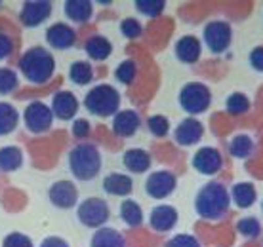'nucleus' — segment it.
<instances>
[{"instance_id":"nucleus-37","label":"nucleus","mask_w":263,"mask_h":247,"mask_svg":"<svg viewBox=\"0 0 263 247\" xmlns=\"http://www.w3.org/2000/svg\"><path fill=\"white\" fill-rule=\"evenodd\" d=\"M2 247H33V241L29 236L21 234V232H12L4 238Z\"/></svg>"},{"instance_id":"nucleus-1","label":"nucleus","mask_w":263,"mask_h":247,"mask_svg":"<svg viewBox=\"0 0 263 247\" xmlns=\"http://www.w3.org/2000/svg\"><path fill=\"white\" fill-rule=\"evenodd\" d=\"M229 190L225 189L221 182L216 181L204 184L195 198V209H197L198 217L206 219V221H219L229 211Z\"/></svg>"},{"instance_id":"nucleus-6","label":"nucleus","mask_w":263,"mask_h":247,"mask_svg":"<svg viewBox=\"0 0 263 247\" xmlns=\"http://www.w3.org/2000/svg\"><path fill=\"white\" fill-rule=\"evenodd\" d=\"M79 221L88 228H103L109 217H111V209L109 203L101 198H86L84 202L79 205Z\"/></svg>"},{"instance_id":"nucleus-24","label":"nucleus","mask_w":263,"mask_h":247,"mask_svg":"<svg viewBox=\"0 0 263 247\" xmlns=\"http://www.w3.org/2000/svg\"><path fill=\"white\" fill-rule=\"evenodd\" d=\"M124 236L115 228H98L92 238V247H124Z\"/></svg>"},{"instance_id":"nucleus-20","label":"nucleus","mask_w":263,"mask_h":247,"mask_svg":"<svg viewBox=\"0 0 263 247\" xmlns=\"http://www.w3.org/2000/svg\"><path fill=\"white\" fill-rule=\"evenodd\" d=\"M103 190L111 196H128L134 190V182L128 175L111 173L103 179Z\"/></svg>"},{"instance_id":"nucleus-39","label":"nucleus","mask_w":263,"mask_h":247,"mask_svg":"<svg viewBox=\"0 0 263 247\" xmlns=\"http://www.w3.org/2000/svg\"><path fill=\"white\" fill-rule=\"evenodd\" d=\"M72 135L77 139H84V137L90 135V122L80 118V120H74L72 122Z\"/></svg>"},{"instance_id":"nucleus-31","label":"nucleus","mask_w":263,"mask_h":247,"mask_svg":"<svg viewBox=\"0 0 263 247\" xmlns=\"http://www.w3.org/2000/svg\"><path fill=\"white\" fill-rule=\"evenodd\" d=\"M237 230L238 234L244 236V238H257L261 234V222L257 221L256 217H244L237 222Z\"/></svg>"},{"instance_id":"nucleus-18","label":"nucleus","mask_w":263,"mask_h":247,"mask_svg":"<svg viewBox=\"0 0 263 247\" xmlns=\"http://www.w3.org/2000/svg\"><path fill=\"white\" fill-rule=\"evenodd\" d=\"M141 126V118L136 111H119L112 118V131L119 137H132Z\"/></svg>"},{"instance_id":"nucleus-22","label":"nucleus","mask_w":263,"mask_h":247,"mask_svg":"<svg viewBox=\"0 0 263 247\" xmlns=\"http://www.w3.org/2000/svg\"><path fill=\"white\" fill-rule=\"evenodd\" d=\"M84 52L88 53V57H92L93 61H105V59L112 53V44L105 38V36L96 34V36L86 40Z\"/></svg>"},{"instance_id":"nucleus-27","label":"nucleus","mask_w":263,"mask_h":247,"mask_svg":"<svg viewBox=\"0 0 263 247\" xmlns=\"http://www.w3.org/2000/svg\"><path fill=\"white\" fill-rule=\"evenodd\" d=\"M20 123V114L10 103H0V135L12 133Z\"/></svg>"},{"instance_id":"nucleus-43","label":"nucleus","mask_w":263,"mask_h":247,"mask_svg":"<svg viewBox=\"0 0 263 247\" xmlns=\"http://www.w3.org/2000/svg\"><path fill=\"white\" fill-rule=\"evenodd\" d=\"M261 209H263V205H261Z\"/></svg>"},{"instance_id":"nucleus-30","label":"nucleus","mask_w":263,"mask_h":247,"mask_svg":"<svg viewBox=\"0 0 263 247\" xmlns=\"http://www.w3.org/2000/svg\"><path fill=\"white\" fill-rule=\"evenodd\" d=\"M225 107H227V112L235 114V116H240V114L250 111V99L246 97L244 93H240V91H235L227 97Z\"/></svg>"},{"instance_id":"nucleus-40","label":"nucleus","mask_w":263,"mask_h":247,"mask_svg":"<svg viewBox=\"0 0 263 247\" xmlns=\"http://www.w3.org/2000/svg\"><path fill=\"white\" fill-rule=\"evenodd\" d=\"M248 61H250V65L254 71L263 72V46H257V48L252 50Z\"/></svg>"},{"instance_id":"nucleus-10","label":"nucleus","mask_w":263,"mask_h":247,"mask_svg":"<svg viewBox=\"0 0 263 247\" xmlns=\"http://www.w3.org/2000/svg\"><path fill=\"white\" fill-rule=\"evenodd\" d=\"M193 168L202 175H216L219 169L223 168V158L221 152L214 147H202L195 152L193 156Z\"/></svg>"},{"instance_id":"nucleus-19","label":"nucleus","mask_w":263,"mask_h":247,"mask_svg":"<svg viewBox=\"0 0 263 247\" xmlns=\"http://www.w3.org/2000/svg\"><path fill=\"white\" fill-rule=\"evenodd\" d=\"M122 162H124V168L132 173H145L151 168V154L143 149H130L124 152Z\"/></svg>"},{"instance_id":"nucleus-41","label":"nucleus","mask_w":263,"mask_h":247,"mask_svg":"<svg viewBox=\"0 0 263 247\" xmlns=\"http://www.w3.org/2000/svg\"><path fill=\"white\" fill-rule=\"evenodd\" d=\"M12 50H13L12 38H10L8 34L0 33V61H2V59H6V57H10Z\"/></svg>"},{"instance_id":"nucleus-32","label":"nucleus","mask_w":263,"mask_h":247,"mask_svg":"<svg viewBox=\"0 0 263 247\" xmlns=\"http://www.w3.org/2000/svg\"><path fill=\"white\" fill-rule=\"evenodd\" d=\"M136 74H138V67H136V63H134L132 59L122 61V63L117 67V71H115L117 80L122 82V84H126V86H130L132 82L136 80Z\"/></svg>"},{"instance_id":"nucleus-8","label":"nucleus","mask_w":263,"mask_h":247,"mask_svg":"<svg viewBox=\"0 0 263 247\" xmlns=\"http://www.w3.org/2000/svg\"><path fill=\"white\" fill-rule=\"evenodd\" d=\"M23 118H25L27 130L33 131V133H44L52 128L53 122L52 109L42 101H33V103L27 105Z\"/></svg>"},{"instance_id":"nucleus-28","label":"nucleus","mask_w":263,"mask_h":247,"mask_svg":"<svg viewBox=\"0 0 263 247\" xmlns=\"http://www.w3.org/2000/svg\"><path fill=\"white\" fill-rule=\"evenodd\" d=\"M120 219L132 228L139 227L143 222V211L139 208V203L134 200H124L120 203Z\"/></svg>"},{"instance_id":"nucleus-16","label":"nucleus","mask_w":263,"mask_h":247,"mask_svg":"<svg viewBox=\"0 0 263 247\" xmlns=\"http://www.w3.org/2000/svg\"><path fill=\"white\" fill-rule=\"evenodd\" d=\"M174 52H176V57H178L181 63L193 65V63H197L198 59H200L202 44H200V40H198L197 36L187 34V36H181V38L176 42Z\"/></svg>"},{"instance_id":"nucleus-2","label":"nucleus","mask_w":263,"mask_h":247,"mask_svg":"<svg viewBox=\"0 0 263 247\" xmlns=\"http://www.w3.org/2000/svg\"><path fill=\"white\" fill-rule=\"evenodd\" d=\"M20 71L23 72L29 82L33 84H44L52 78L53 71H55V59L46 48H29L20 59Z\"/></svg>"},{"instance_id":"nucleus-14","label":"nucleus","mask_w":263,"mask_h":247,"mask_svg":"<svg viewBox=\"0 0 263 247\" xmlns=\"http://www.w3.org/2000/svg\"><path fill=\"white\" fill-rule=\"evenodd\" d=\"M46 40L53 50H69L77 42V33L67 23H53L46 31Z\"/></svg>"},{"instance_id":"nucleus-13","label":"nucleus","mask_w":263,"mask_h":247,"mask_svg":"<svg viewBox=\"0 0 263 247\" xmlns=\"http://www.w3.org/2000/svg\"><path fill=\"white\" fill-rule=\"evenodd\" d=\"M204 135V126L198 122L197 118H185L183 122H179V126L174 131L176 143L181 147H191L197 145Z\"/></svg>"},{"instance_id":"nucleus-23","label":"nucleus","mask_w":263,"mask_h":247,"mask_svg":"<svg viewBox=\"0 0 263 247\" xmlns=\"http://www.w3.org/2000/svg\"><path fill=\"white\" fill-rule=\"evenodd\" d=\"M65 15L74 23H86L92 17L93 6L88 0H67L65 2Z\"/></svg>"},{"instance_id":"nucleus-42","label":"nucleus","mask_w":263,"mask_h":247,"mask_svg":"<svg viewBox=\"0 0 263 247\" xmlns=\"http://www.w3.org/2000/svg\"><path fill=\"white\" fill-rule=\"evenodd\" d=\"M40 247H69V243H67L63 238H55V236H52V238H46V240L42 241Z\"/></svg>"},{"instance_id":"nucleus-35","label":"nucleus","mask_w":263,"mask_h":247,"mask_svg":"<svg viewBox=\"0 0 263 247\" xmlns=\"http://www.w3.org/2000/svg\"><path fill=\"white\" fill-rule=\"evenodd\" d=\"M147 128H149V131L155 137H166L168 131H170V122L162 114H155V116H151L147 120Z\"/></svg>"},{"instance_id":"nucleus-15","label":"nucleus","mask_w":263,"mask_h":247,"mask_svg":"<svg viewBox=\"0 0 263 247\" xmlns=\"http://www.w3.org/2000/svg\"><path fill=\"white\" fill-rule=\"evenodd\" d=\"M77 112H79V101L71 91L61 90L58 93H53L52 114H55L60 120H72Z\"/></svg>"},{"instance_id":"nucleus-26","label":"nucleus","mask_w":263,"mask_h":247,"mask_svg":"<svg viewBox=\"0 0 263 247\" xmlns=\"http://www.w3.org/2000/svg\"><path fill=\"white\" fill-rule=\"evenodd\" d=\"M23 163V154L17 147H4L0 149V171H15Z\"/></svg>"},{"instance_id":"nucleus-25","label":"nucleus","mask_w":263,"mask_h":247,"mask_svg":"<svg viewBox=\"0 0 263 247\" xmlns=\"http://www.w3.org/2000/svg\"><path fill=\"white\" fill-rule=\"evenodd\" d=\"M254 150H256V143H254V139L250 135H235L233 139L229 141V152L231 156L235 158H240V160H246V158H250L254 154Z\"/></svg>"},{"instance_id":"nucleus-12","label":"nucleus","mask_w":263,"mask_h":247,"mask_svg":"<svg viewBox=\"0 0 263 247\" xmlns=\"http://www.w3.org/2000/svg\"><path fill=\"white\" fill-rule=\"evenodd\" d=\"M50 13H52V2L34 0V2H25L23 4L20 19L25 27H39L50 17Z\"/></svg>"},{"instance_id":"nucleus-11","label":"nucleus","mask_w":263,"mask_h":247,"mask_svg":"<svg viewBox=\"0 0 263 247\" xmlns=\"http://www.w3.org/2000/svg\"><path fill=\"white\" fill-rule=\"evenodd\" d=\"M48 198L58 209H71L77 205L79 190L71 181H55L48 190Z\"/></svg>"},{"instance_id":"nucleus-33","label":"nucleus","mask_w":263,"mask_h":247,"mask_svg":"<svg viewBox=\"0 0 263 247\" xmlns=\"http://www.w3.org/2000/svg\"><path fill=\"white\" fill-rule=\"evenodd\" d=\"M139 13H143L147 17H158L160 13L164 12L166 2L164 0H138L136 2Z\"/></svg>"},{"instance_id":"nucleus-9","label":"nucleus","mask_w":263,"mask_h":247,"mask_svg":"<svg viewBox=\"0 0 263 247\" xmlns=\"http://www.w3.org/2000/svg\"><path fill=\"white\" fill-rule=\"evenodd\" d=\"M178 179L172 171H155L145 181V192L155 200H164L176 190Z\"/></svg>"},{"instance_id":"nucleus-21","label":"nucleus","mask_w":263,"mask_h":247,"mask_svg":"<svg viewBox=\"0 0 263 247\" xmlns=\"http://www.w3.org/2000/svg\"><path fill=\"white\" fill-rule=\"evenodd\" d=\"M229 196L237 208L246 209V208H250V205H254V202H256V198H257V190L252 182H237V184L233 187Z\"/></svg>"},{"instance_id":"nucleus-7","label":"nucleus","mask_w":263,"mask_h":247,"mask_svg":"<svg viewBox=\"0 0 263 247\" xmlns=\"http://www.w3.org/2000/svg\"><path fill=\"white\" fill-rule=\"evenodd\" d=\"M204 44L208 46L212 53H223L231 46L233 40V29L227 21H210L204 27Z\"/></svg>"},{"instance_id":"nucleus-5","label":"nucleus","mask_w":263,"mask_h":247,"mask_svg":"<svg viewBox=\"0 0 263 247\" xmlns=\"http://www.w3.org/2000/svg\"><path fill=\"white\" fill-rule=\"evenodd\" d=\"M212 103V91L202 82H189L179 91V105L189 114H202Z\"/></svg>"},{"instance_id":"nucleus-29","label":"nucleus","mask_w":263,"mask_h":247,"mask_svg":"<svg viewBox=\"0 0 263 247\" xmlns=\"http://www.w3.org/2000/svg\"><path fill=\"white\" fill-rule=\"evenodd\" d=\"M69 78L79 86L90 84L93 78V69L88 61H74L69 69Z\"/></svg>"},{"instance_id":"nucleus-17","label":"nucleus","mask_w":263,"mask_h":247,"mask_svg":"<svg viewBox=\"0 0 263 247\" xmlns=\"http://www.w3.org/2000/svg\"><path fill=\"white\" fill-rule=\"evenodd\" d=\"M149 224L157 232H170L172 228L178 224V211L172 205H157L151 211Z\"/></svg>"},{"instance_id":"nucleus-34","label":"nucleus","mask_w":263,"mask_h":247,"mask_svg":"<svg viewBox=\"0 0 263 247\" xmlns=\"http://www.w3.org/2000/svg\"><path fill=\"white\" fill-rule=\"evenodd\" d=\"M20 86V78L12 69H0V95L12 93Z\"/></svg>"},{"instance_id":"nucleus-4","label":"nucleus","mask_w":263,"mask_h":247,"mask_svg":"<svg viewBox=\"0 0 263 247\" xmlns=\"http://www.w3.org/2000/svg\"><path fill=\"white\" fill-rule=\"evenodd\" d=\"M84 107L93 116H115L120 107V93L117 88L109 84H99L86 93Z\"/></svg>"},{"instance_id":"nucleus-38","label":"nucleus","mask_w":263,"mask_h":247,"mask_svg":"<svg viewBox=\"0 0 263 247\" xmlns=\"http://www.w3.org/2000/svg\"><path fill=\"white\" fill-rule=\"evenodd\" d=\"M166 247H200V243L191 234H178L166 243Z\"/></svg>"},{"instance_id":"nucleus-3","label":"nucleus","mask_w":263,"mask_h":247,"mask_svg":"<svg viewBox=\"0 0 263 247\" xmlns=\"http://www.w3.org/2000/svg\"><path fill=\"white\" fill-rule=\"evenodd\" d=\"M69 169L79 181H92L101 169V154L92 143H80L69 152Z\"/></svg>"},{"instance_id":"nucleus-36","label":"nucleus","mask_w":263,"mask_h":247,"mask_svg":"<svg viewBox=\"0 0 263 247\" xmlns=\"http://www.w3.org/2000/svg\"><path fill=\"white\" fill-rule=\"evenodd\" d=\"M120 33L124 34L126 38H139L141 36V33H143V27H141V23H139L138 19H134V17H126L122 23H120Z\"/></svg>"}]
</instances>
